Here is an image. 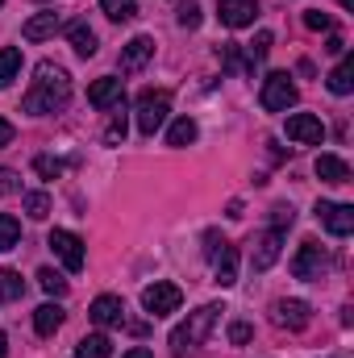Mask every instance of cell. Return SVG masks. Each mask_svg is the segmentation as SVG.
<instances>
[{"label":"cell","mask_w":354,"mask_h":358,"mask_svg":"<svg viewBox=\"0 0 354 358\" xmlns=\"http://www.w3.org/2000/svg\"><path fill=\"white\" fill-rule=\"evenodd\" d=\"M76 358H113V342L104 334H88L80 346H76Z\"/></svg>","instance_id":"obj_22"},{"label":"cell","mask_w":354,"mask_h":358,"mask_svg":"<svg viewBox=\"0 0 354 358\" xmlns=\"http://www.w3.org/2000/svg\"><path fill=\"white\" fill-rule=\"evenodd\" d=\"M67 100H71V80H67V71H63L59 63H38V71H34V88L25 92L21 108L34 113V117H42V113H59V108H67Z\"/></svg>","instance_id":"obj_1"},{"label":"cell","mask_w":354,"mask_h":358,"mask_svg":"<svg viewBox=\"0 0 354 358\" xmlns=\"http://www.w3.org/2000/svg\"><path fill=\"white\" fill-rule=\"evenodd\" d=\"M267 55H271V34L259 29V38L250 42V59H267Z\"/></svg>","instance_id":"obj_37"},{"label":"cell","mask_w":354,"mask_h":358,"mask_svg":"<svg viewBox=\"0 0 354 358\" xmlns=\"http://www.w3.org/2000/svg\"><path fill=\"white\" fill-rule=\"evenodd\" d=\"M121 358H150V350H146V346H134L129 355H121Z\"/></svg>","instance_id":"obj_40"},{"label":"cell","mask_w":354,"mask_h":358,"mask_svg":"<svg viewBox=\"0 0 354 358\" xmlns=\"http://www.w3.org/2000/svg\"><path fill=\"white\" fill-rule=\"evenodd\" d=\"M330 267V255H325V246L321 242H300V250H296V259H292V275L296 279H321V271Z\"/></svg>","instance_id":"obj_6"},{"label":"cell","mask_w":354,"mask_h":358,"mask_svg":"<svg viewBox=\"0 0 354 358\" xmlns=\"http://www.w3.org/2000/svg\"><path fill=\"white\" fill-rule=\"evenodd\" d=\"M192 142H196V121L179 117L176 125H171V134H167V146H192Z\"/></svg>","instance_id":"obj_24"},{"label":"cell","mask_w":354,"mask_h":358,"mask_svg":"<svg viewBox=\"0 0 354 358\" xmlns=\"http://www.w3.org/2000/svg\"><path fill=\"white\" fill-rule=\"evenodd\" d=\"M100 8H104V17H113V21H129V17L138 13V0H100Z\"/></svg>","instance_id":"obj_27"},{"label":"cell","mask_w":354,"mask_h":358,"mask_svg":"<svg viewBox=\"0 0 354 358\" xmlns=\"http://www.w3.org/2000/svg\"><path fill=\"white\" fill-rule=\"evenodd\" d=\"M117 142H125V113L117 108V117L108 121V129H104V146H117Z\"/></svg>","instance_id":"obj_31"},{"label":"cell","mask_w":354,"mask_h":358,"mask_svg":"<svg viewBox=\"0 0 354 358\" xmlns=\"http://www.w3.org/2000/svg\"><path fill=\"white\" fill-rule=\"evenodd\" d=\"M59 325H63V308H59V304H42V308L34 313V329H38L42 338H50Z\"/></svg>","instance_id":"obj_21"},{"label":"cell","mask_w":354,"mask_h":358,"mask_svg":"<svg viewBox=\"0 0 354 358\" xmlns=\"http://www.w3.org/2000/svg\"><path fill=\"white\" fill-rule=\"evenodd\" d=\"M67 38H71V46H76L80 59H92V55H96V34H92L84 21H71V25H67Z\"/></svg>","instance_id":"obj_19"},{"label":"cell","mask_w":354,"mask_h":358,"mask_svg":"<svg viewBox=\"0 0 354 358\" xmlns=\"http://www.w3.org/2000/svg\"><path fill=\"white\" fill-rule=\"evenodd\" d=\"M279 250H283V229H267L263 238L255 242V250H250V267L255 271H271L275 267V259H279Z\"/></svg>","instance_id":"obj_13"},{"label":"cell","mask_w":354,"mask_h":358,"mask_svg":"<svg viewBox=\"0 0 354 358\" xmlns=\"http://www.w3.org/2000/svg\"><path fill=\"white\" fill-rule=\"evenodd\" d=\"M25 296V283H21V275L13 267L0 271V300H21Z\"/></svg>","instance_id":"obj_25"},{"label":"cell","mask_w":354,"mask_h":358,"mask_svg":"<svg viewBox=\"0 0 354 358\" xmlns=\"http://www.w3.org/2000/svg\"><path fill=\"white\" fill-rule=\"evenodd\" d=\"M13 192H21V179H17V171L0 167V196H13Z\"/></svg>","instance_id":"obj_35"},{"label":"cell","mask_w":354,"mask_h":358,"mask_svg":"<svg viewBox=\"0 0 354 358\" xmlns=\"http://www.w3.org/2000/svg\"><path fill=\"white\" fill-rule=\"evenodd\" d=\"M317 176L325 179V183H351V167H346V159H338V155H321V159H317Z\"/></svg>","instance_id":"obj_18"},{"label":"cell","mask_w":354,"mask_h":358,"mask_svg":"<svg viewBox=\"0 0 354 358\" xmlns=\"http://www.w3.org/2000/svg\"><path fill=\"white\" fill-rule=\"evenodd\" d=\"M217 313H225V308H221V304H204V308H196L176 334H171V355L183 358L187 350H196V346L208 338V329L217 325Z\"/></svg>","instance_id":"obj_2"},{"label":"cell","mask_w":354,"mask_h":358,"mask_svg":"<svg viewBox=\"0 0 354 358\" xmlns=\"http://www.w3.org/2000/svg\"><path fill=\"white\" fill-rule=\"evenodd\" d=\"M155 55V38H146V34H138L125 50H121V71H138L146 59Z\"/></svg>","instance_id":"obj_17"},{"label":"cell","mask_w":354,"mask_h":358,"mask_svg":"<svg viewBox=\"0 0 354 358\" xmlns=\"http://www.w3.org/2000/svg\"><path fill=\"white\" fill-rule=\"evenodd\" d=\"M317 221H321L334 238H351L354 234V204H330V200H321V204H317Z\"/></svg>","instance_id":"obj_7"},{"label":"cell","mask_w":354,"mask_h":358,"mask_svg":"<svg viewBox=\"0 0 354 358\" xmlns=\"http://www.w3.org/2000/svg\"><path fill=\"white\" fill-rule=\"evenodd\" d=\"M0 4H4V0H0Z\"/></svg>","instance_id":"obj_43"},{"label":"cell","mask_w":354,"mask_h":358,"mask_svg":"<svg viewBox=\"0 0 354 358\" xmlns=\"http://www.w3.org/2000/svg\"><path fill=\"white\" fill-rule=\"evenodd\" d=\"M38 283H42V292H46V296H67V279H63L59 271L42 267V271H38Z\"/></svg>","instance_id":"obj_28"},{"label":"cell","mask_w":354,"mask_h":358,"mask_svg":"<svg viewBox=\"0 0 354 358\" xmlns=\"http://www.w3.org/2000/svg\"><path fill=\"white\" fill-rule=\"evenodd\" d=\"M46 246L63 259V267L67 271H84V242L76 238V234H67V229H55L50 238H46Z\"/></svg>","instance_id":"obj_9"},{"label":"cell","mask_w":354,"mask_h":358,"mask_svg":"<svg viewBox=\"0 0 354 358\" xmlns=\"http://www.w3.org/2000/svg\"><path fill=\"white\" fill-rule=\"evenodd\" d=\"M55 34H59V8H42V13H34L21 25V38L25 42H42V38H55Z\"/></svg>","instance_id":"obj_15"},{"label":"cell","mask_w":354,"mask_h":358,"mask_svg":"<svg viewBox=\"0 0 354 358\" xmlns=\"http://www.w3.org/2000/svg\"><path fill=\"white\" fill-rule=\"evenodd\" d=\"M179 304H183V292L176 283H167V279H155L150 287H142V308L150 317H167V313H176Z\"/></svg>","instance_id":"obj_5"},{"label":"cell","mask_w":354,"mask_h":358,"mask_svg":"<svg viewBox=\"0 0 354 358\" xmlns=\"http://www.w3.org/2000/svg\"><path fill=\"white\" fill-rule=\"evenodd\" d=\"M4 350H8V338H4V334H0V358H4Z\"/></svg>","instance_id":"obj_41"},{"label":"cell","mask_w":354,"mask_h":358,"mask_svg":"<svg viewBox=\"0 0 354 358\" xmlns=\"http://www.w3.org/2000/svg\"><path fill=\"white\" fill-rule=\"evenodd\" d=\"M88 317L100 325V329H113V325H125V304L121 296H96L88 308Z\"/></svg>","instance_id":"obj_14"},{"label":"cell","mask_w":354,"mask_h":358,"mask_svg":"<svg viewBox=\"0 0 354 358\" xmlns=\"http://www.w3.org/2000/svg\"><path fill=\"white\" fill-rule=\"evenodd\" d=\"M330 92H334V96H351L354 92V59L351 55L330 71Z\"/></svg>","instance_id":"obj_20"},{"label":"cell","mask_w":354,"mask_h":358,"mask_svg":"<svg viewBox=\"0 0 354 358\" xmlns=\"http://www.w3.org/2000/svg\"><path fill=\"white\" fill-rule=\"evenodd\" d=\"M292 225V208L288 204H275L271 208V229H288Z\"/></svg>","instance_id":"obj_36"},{"label":"cell","mask_w":354,"mask_h":358,"mask_svg":"<svg viewBox=\"0 0 354 358\" xmlns=\"http://www.w3.org/2000/svg\"><path fill=\"white\" fill-rule=\"evenodd\" d=\"M13 134H17V129H13V125H8V121H4V117H0V150H4V146H8V142H13Z\"/></svg>","instance_id":"obj_38"},{"label":"cell","mask_w":354,"mask_h":358,"mask_svg":"<svg viewBox=\"0 0 354 358\" xmlns=\"http://www.w3.org/2000/svg\"><path fill=\"white\" fill-rule=\"evenodd\" d=\"M304 25H309V29H334V17L321 13V8H309V13H304Z\"/></svg>","instance_id":"obj_33"},{"label":"cell","mask_w":354,"mask_h":358,"mask_svg":"<svg viewBox=\"0 0 354 358\" xmlns=\"http://www.w3.org/2000/svg\"><path fill=\"white\" fill-rule=\"evenodd\" d=\"M213 275H217L221 287H234L238 283V250L229 242H221V250L213 255Z\"/></svg>","instance_id":"obj_16"},{"label":"cell","mask_w":354,"mask_h":358,"mask_svg":"<svg viewBox=\"0 0 354 358\" xmlns=\"http://www.w3.org/2000/svg\"><path fill=\"white\" fill-rule=\"evenodd\" d=\"M338 4H342V8H346V13H351V8H354V0H338Z\"/></svg>","instance_id":"obj_42"},{"label":"cell","mask_w":354,"mask_h":358,"mask_svg":"<svg viewBox=\"0 0 354 358\" xmlns=\"http://www.w3.org/2000/svg\"><path fill=\"white\" fill-rule=\"evenodd\" d=\"M88 104L92 108H125V84L113 80V76L96 80V84L88 88Z\"/></svg>","instance_id":"obj_11"},{"label":"cell","mask_w":354,"mask_h":358,"mask_svg":"<svg viewBox=\"0 0 354 358\" xmlns=\"http://www.w3.org/2000/svg\"><path fill=\"white\" fill-rule=\"evenodd\" d=\"M34 171H38V176H46V179H55V176H63V163H59V159H50V155H38V159H34Z\"/></svg>","instance_id":"obj_32"},{"label":"cell","mask_w":354,"mask_h":358,"mask_svg":"<svg viewBox=\"0 0 354 358\" xmlns=\"http://www.w3.org/2000/svg\"><path fill=\"white\" fill-rule=\"evenodd\" d=\"M167 113H171V92L146 88L138 96V129H142L146 138H155V129H163Z\"/></svg>","instance_id":"obj_3"},{"label":"cell","mask_w":354,"mask_h":358,"mask_svg":"<svg viewBox=\"0 0 354 358\" xmlns=\"http://www.w3.org/2000/svg\"><path fill=\"white\" fill-rule=\"evenodd\" d=\"M250 338H255V329H250L246 321H234V325H229V342H234V346H246Z\"/></svg>","instance_id":"obj_34"},{"label":"cell","mask_w":354,"mask_h":358,"mask_svg":"<svg viewBox=\"0 0 354 358\" xmlns=\"http://www.w3.org/2000/svg\"><path fill=\"white\" fill-rule=\"evenodd\" d=\"M271 321L283 325V329H304V325L313 321V313H309L304 300H275V304H271Z\"/></svg>","instance_id":"obj_10"},{"label":"cell","mask_w":354,"mask_h":358,"mask_svg":"<svg viewBox=\"0 0 354 358\" xmlns=\"http://www.w3.org/2000/svg\"><path fill=\"white\" fill-rule=\"evenodd\" d=\"M25 213H29L34 221H42V217L50 213V196H46V192H29V196H25Z\"/></svg>","instance_id":"obj_30"},{"label":"cell","mask_w":354,"mask_h":358,"mask_svg":"<svg viewBox=\"0 0 354 358\" xmlns=\"http://www.w3.org/2000/svg\"><path fill=\"white\" fill-rule=\"evenodd\" d=\"M259 104H263L267 113H283V108H292V104H296V84H292V76H288V71H271V76L263 80Z\"/></svg>","instance_id":"obj_4"},{"label":"cell","mask_w":354,"mask_h":358,"mask_svg":"<svg viewBox=\"0 0 354 358\" xmlns=\"http://www.w3.org/2000/svg\"><path fill=\"white\" fill-rule=\"evenodd\" d=\"M176 21L183 25V29H196V25H200V4H196V0H179Z\"/></svg>","instance_id":"obj_29"},{"label":"cell","mask_w":354,"mask_h":358,"mask_svg":"<svg viewBox=\"0 0 354 358\" xmlns=\"http://www.w3.org/2000/svg\"><path fill=\"white\" fill-rule=\"evenodd\" d=\"M17 242H21V221L8 217V213H0V250H13Z\"/></svg>","instance_id":"obj_26"},{"label":"cell","mask_w":354,"mask_h":358,"mask_svg":"<svg viewBox=\"0 0 354 358\" xmlns=\"http://www.w3.org/2000/svg\"><path fill=\"white\" fill-rule=\"evenodd\" d=\"M288 138L300 142V146H321V142H325V125H321V117H313V113H292V117H288Z\"/></svg>","instance_id":"obj_8"},{"label":"cell","mask_w":354,"mask_h":358,"mask_svg":"<svg viewBox=\"0 0 354 358\" xmlns=\"http://www.w3.org/2000/svg\"><path fill=\"white\" fill-rule=\"evenodd\" d=\"M325 50H330V55H346V42H342V38H338V34H334V38H330V42H325Z\"/></svg>","instance_id":"obj_39"},{"label":"cell","mask_w":354,"mask_h":358,"mask_svg":"<svg viewBox=\"0 0 354 358\" xmlns=\"http://www.w3.org/2000/svg\"><path fill=\"white\" fill-rule=\"evenodd\" d=\"M17 71H21V50L17 46H4L0 50V88H8Z\"/></svg>","instance_id":"obj_23"},{"label":"cell","mask_w":354,"mask_h":358,"mask_svg":"<svg viewBox=\"0 0 354 358\" xmlns=\"http://www.w3.org/2000/svg\"><path fill=\"white\" fill-rule=\"evenodd\" d=\"M217 13H221V25L242 29V25H255V17H259V0H221Z\"/></svg>","instance_id":"obj_12"}]
</instances>
